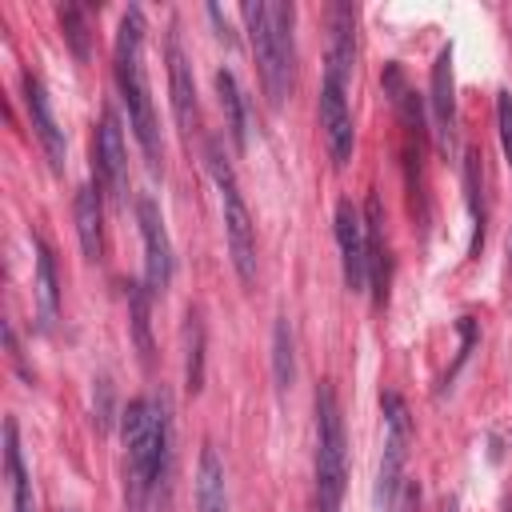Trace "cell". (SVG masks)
<instances>
[{
    "label": "cell",
    "instance_id": "obj_1",
    "mask_svg": "<svg viewBox=\"0 0 512 512\" xmlns=\"http://www.w3.org/2000/svg\"><path fill=\"white\" fill-rule=\"evenodd\" d=\"M124 436V504L128 512H144L156 480L168 468V412L152 396H136L120 412Z\"/></svg>",
    "mask_w": 512,
    "mask_h": 512
},
{
    "label": "cell",
    "instance_id": "obj_2",
    "mask_svg": "<svg viewBox=\"0 0 512 512\" xmlns=\"http://www.w3.org/2000/svg\"><path fill=\"white\" fill-rule=\"evenodd\" d=\"M112 68H116V84L128 108V128L148 160V168H160V132H156V112H152V96H148V72H144V12L128 8L116 24V40H112Z\"/></svg>",
    "mask_w": 512,
    "mask_h": 512
},
{
    "label": "cell",
    "instance_id": "obj_3",
    "mask_svg": "<svg viewBox=\"0 0 512 512\" xmlns=\"http://www.w3.org/2000/svg\"><path fill=\"white\" fill-rule=\"evenodd\" d=\"M240 16L248 24V40H252V52H256V68H260V84H264V96L272 108L284 104V96L292 92V60H296V48H292V20H296V8L284 4V0H248L240 4Z\"/></svg>",
    "mask_w": 512,
    "mask_h": 512
},
{
    "label": "cell",
    "instance_id": "obj_4",
    "mask_svg": "<svg viewBox=\"0 0 512 512\" xmlns=\"http://www.w3.org/2000/svg\"><path fill=\"white\" fill-rule=\"evenodd\" d=\"M348 476V436L332 384L316 388V512H340Z\"/></svg>",
    "mask_w": 512,
    "mask_h": 512
},
{
    "label": "cell",
    "instance_id": "obj_5",
    "mask_svg": "<svg viewBox=\"0 0 512 512\" xmlns=\"http://www.w3.org/2000/svg\"><path fill=\"white\" fill-rule=\"evenodd\" d=\"M208 164H212V176H216V188H220V212H224V240H228V256H232V268L244 284L256 280V224H252V212L240 196V184L228 168V160L208 148Z\"/></svg>",
    "mask_w": 512,
    "mask_h": 512
},
{
    "label": "cell",
    "instance_id": "obj_6",
    "mask_svg": "<svg viewBox=\"0 0 512 512\" xmlns=\"http://www.w3.org/2000/svg\"><path fill=\"white\" fill-rule=\"evenodd\" d=\"M384 412V452H380V472H376V500L388 508L404 484V464H408V444H412V416L400 392L380 396Z\"/></svg>",
    "mask_w": 512,
    "mask_h": 512
},
{
    "label": "cell",
    "instance_id": "obj_7",
    "mask_svg": "<svg viewBox=\"0 0 512 512\" xmlns=\"http://www.w3.org/2000/svg\"><path fill=\"white\" fill-rule=\"evenodd\" d=\"M348 72L340 64H324V80H320V132L328 144V156L336 168H344L352 160V144H356V128H352V108H348Z\"/></svg>",
    "mask_w": 512,
    "mask_h": 512
},
{
    "label": "cell",
    "instance_id": "obj_8",
    "mask_svg": "<svg viewBox=\"0 0 512 512\" xmlns=\"http://www.w3.org/2000/svg\"><path fill=\"white\" fill-rule=\"evenodd\" d=\"M136 224H140V240H144V284H148V292H164L172 284L176 256H172V240H168L160 204L152 196L136 200Z\"/></svg>",
    "mask_w": 512,
    "mask_h": 512
},
{
    "label": "cell",
    "instance_id": "obj_9",
    "mask_svg": "<svg viewBox=\"0 0 512 512\" xmlns=\"http://www.w3.org/2000/svg\"><path fill=\"white\" fill-rule=\"evenodd\" d=\"M336 244H340V272L348 292L368 288V240H364V216L352 208V200L336 204Z\"/></svg>",
    "mask_w": 512,
    "mask_h": 512
},
{
    "label": "cell",
    "instance_id": "obj_10",
    "mask_svg": "<svg viewBox=\"0 0 512 512\" xmlns=\"http://www.w3.org/2000/svg\"><path fill=\"white\" fill-rule=\"evenodd\" d=\"M92 160H96L104 188L116 200H124L128 196V152H124V132H120V120L112 108H104V116H100V128L92 140Z\"/></svg>",
    "mask_w": 512,
    "mask_h": 512
},
{
    "label": "cell",
    "instance_id": "obj_11",
    "mask_svg": "<svg viewBox=\"0 0 512 512\" xmlns=\"http://www.w3.org/2000/svg\"><path fill=\"white\" fill-rule=\"evenodd\" d=\"M168 92H172V116L184 132V140H192L196 124H200V104H196V80H192V64L180 48V36H168Z\"/></svg>",
    "mask_w": 512,
    "mask_h": 512
},
{
    "label": "cell",
    "instance_id": "obj_12",
    "mask_svg": "<svg viewBox=\"0 0 512 512\" xmlns=\"http://www.w3.org/2000/svg\"><path fill=\"white\" fill-rule=\"evenodd\" d=\"M24 108H28V120H32V132L40 140V148L48 152L52 168L60 172L64 168V156H68V144H64V132L52 116V100H48V88L36 72H24Z\"/></svg>",
    "mask_w": 512,
    "mask_h": 512
},
{
    "label": "cell",
    "instance_id": "obj_13",
    "mask_svg": "<svg viewBox=\"0 0 512 512\" xmlns=\"http://www.w3.org/2000/svg\"><path fill=\"white\" fill-rule=\"evenodd\" d=\"M432 120L440 152L448 156L456 148V84H452V48H440L432 64Z\"/></svg>",
    "mask_w": 512,
    "mask_h": 512
},
{
    "label": "cell",
    "instance_id": "obj_14",
    "mask_svg": "<svg viewBox=\"0 0 512 512\" xmlns=\"http://www.w3.org/2000/svg\"><path fill=\"white\" fill-rule=\"evenodd\" d=\"M76 236H80V248H84V260L100 264L104 260V200L92 184H80L76 188Z\"/></svg>",
    "mask_w": 512,
    "mask_h": 512
},
{
    "label": "cell",
    "instance_id": "obj_15",
    "mask_svg": "<svg viewBox=\"0 0 512 512\" xmlns=\"http://www.w3.org/2000/svg\"><path fill=\"white\" fill-rule=\"evenodd\" d=\"M4 476H8L12 512H36V500H32V476H28V468H24V456H20V432H16V420H12V416L4 420Z\"/></svg>",
    "mask_w": 512,
    "mask_h": 512
},
{
    "label": "cell",
    "instance_id": "obj_16",
    "mask_svg": "<svg viewBox=\"0 0 512 512\" xmlns=\"http://www.w3.org/2000/svg\"><path fill=\"white\" fill-rule=\"evenodd\" d=\"M196 512H228V476L212 444L200 448L196 464Z\"/></svg>",
    "mask_w": 512,
    "mask_h": 512
},
{
    "label": "cell",
    "instance_id": "obj_17",
    "mask_svg": "<svg viewBox=\"0 0 512 512\" xmlns=\"http://www.w3.org/2000/svg\"><path fill=\"white\" fill-rule=\"evenodd\" d=\"M32 252H36V304H40V324L48 328L60 316V276H56L52 248L40 236H32Z\"/></svg>",
    "mask_w": 512,
    "mask_h": 512
},
{
    "label": "cell",
    "instance_id": "obj_18",
    "mask_svg": "<svg viewBox=\"0 0 512 512\" xmlns=\"http://www.w3.org/2000/svg\"><path fill=\"white\" fill-rule=\"evenodd\" d=\"M364 240H368V284L384 296L388 284V244H384V216H380V200L368 196L364 208Z\"/></svg>",
    "mask_w": 512,
    "mask_h": 512
},
{
    "label": "cell",
    "instance_id": "obj_19",
    "mask_svg": "<svg viewBox=\"0 0 512 512\" xmlns=\"http://www.w3.org/2000/svg\"><path fill=\"white\" fill-rule=\"evenodd\" d=\"M216 92H220V108L228 116V136L236 148H244L248 144V108H244V92L228 68L216 72Z\"/></svg>",
    "mask_w": 512,
    "mask_h": 512
},
{
    "label": "cell",
    "instance_id": "obj_20",
    "mask_svg": "<svg viewBox=\"0 0 512 512\" xmlns=\"http://www.w3.org/2000/svg\"><path fill=\"white\" fill-rule=\"evenodd\" d=\"M184 336H188V356H184V388H188V392H200V380H204V324H200V312H188Z\"/></svg>",
    "mask_w": 512,
    "mask_h": 512
},
{
    "label": "cell",
    "instance_id": "obj_21",
    "mask_svg": "<svg viewBox=\"0 0 512 512\" xmlns=\"http://www.w3.org/2000/svg\"><path fill=\"white\" fill-rule=\"evenodd\" d=\"M272 376H276V388H292L296 356H292V328H288V320H276V328H272Z\"/></svg>",
    "mask_w": 512,
    "mask_h": 512
},
{
    "label": "cell",
    "instance_id": "obj_22",
    "mask_svg": "<svg viewBox=\"0 0 512 512\" xmlns=\"http://www.w3.org/2000/svg\"><path fill=\"white\" fill-rule=\"evenodd\" d=\"M148 284H128V308H132V328H136V344L144 352V360H152V336H148Z\"/></svg>",
    "mask_w": 512,
    "mask_h": 512
},
{
    "label": "cell",
    "instance_id": "obj_23",
    "mask_svg": "<svg viewBox=\"0 0 512 512\" xmlns=\"http://www.w3.org/2000/svg\"><path fill=\"white\" fill-rule=\"evenodd\" d=\"M60 28H64L72 52L84 60V56H88V20H84V12H80L76 4H64V8H60Z\"/></svg>",
    "mask_w": 512,
    "mask_h": 512
},
{
    "label": "cell",
    "instance_id": "obj_24",
    "mask_svg": "<svg viewBox=\"0 0 512 512\" xmlns=\"http://www.w3.org/2000/svg\"><path fill=\"white\" fill-rule=\"evenodd\" d=\"M496 132H500L504 160L512 164V92H496Z\"/></svg>",
    "mask_w": 512,
    "mask_h": 512
},
{
    "label": "cell",
    "instance_id": "obj_25",
    "mask_svg": "<svg viewBox=\"0 0 512 512\" xmlns=\"http://www.w3.org/2000/svg\"><path fill=\"white\" fill-rule=\"evenodd\" d=\"M388 512H420V484L416 480H404L396 500L388 504Z\"/></svg>",
    "mask_w": 512,
    "mask_h": 512
},
{
    "label": "cell",
    "instance_id": "obj_26",
    "mask_svg": "<svg viewBox=\"0 0 512 512\" xmlns=\"http://www.w3.org/2000/svg\"><path fill=\"white\" fill-rule=\"evenodd\" d=\"M208 16H212V24H216V28H220V32H216V36H220V40H224V44H232V28H228V16H224V12H220V4H208Z\"/></svg>",
    "mask_w": 512,
    "mask_h": 512
},
{
    "label": "cell",
    "instance_id": "obj_27",
    "mask_svg": "<svg viewBox=\"0 0 512 512\" xmlns=\"http://www.w3.org/2000/svg\"><path fill=\"white\" fill-rule=\"evenodd\" d=\"M436 512H460V504H456V496H444V500H440V508H436Z\"/></svg>",
    "mask_w": 512,
    "mask_h": 512
}]
</instances>
